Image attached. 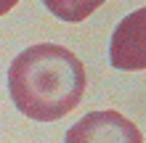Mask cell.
<instances>
[{
	"label": "cell",
	"mask_w": 146,
	"mask_h": 143,
	"mask_svg": "<svg viewBox=\"0 0 146 143\" xmlns=\"http://www.w3.org/2000/svg\"><path fill=\"white\" fill-rule=\"evenodd\" d=\"M111 66L117 69H146V8L125 16L111 35Z\"/></svg>",
	"instance_id": "obj_3"
},
{
	"label": "cell",
	"mask_w": 146,
	"mask_h": 143,
	"mask_svg": "<svg viewBox=\"0 0 146 143\" xmlns=\"http://www.w3.org/2000/svg\"><path fill=\"white\" fill-rule=\"evenodd\" d=\"M82 61L56 43L29 45L8 66V93L16 109L37 122H56L80 106L85 93Z\"/></svg>",
	"instance_id": "obj_1"
},
{
	"label": "cell",
	"mask_w": 146,
	"mask_h": 143,
	"mask_svg": "<svg viewBox=\"0 0 146 143\" xmlns=\"http://www.w3.org/2000/svg\"><path fill=\"white\" fill-rule=\"evenodd\" d=\"M106 0H42V5L48 8L56 19L61 21H85L93 11H98Z\"/></svg>",
	"instance_id": "obj_4"
},
{
	"label": "cell",
	"mask_w": 146,
	"mask_h": 143,
	"mask_svg": "<svg viewBox=\"0 0 146 143\" xmlns=\"http://www.w3.org/2000/svg\"><path fill=\"white\" fill-rule=\"evenodd\" d=\"M64 143H143L138 125L119 111H90L66 130Z\"/></svg>",
	"instance_id": "obj_2"
},
{
	"label": "cell",
	"mask_w": 146,
	"mask_h": 143,
	"mask_svg": "<svg viewBox=\"0 0 146 143\" xmlns=\"http://www.w3.org/2000/svg\"><path fill=\"white\" fill-rule=\"evenodd\" d=\"M16 3H19V0H0V16H5V13L16 5Z\"/></svg>",
	"instance_id": "obj_5"
}]
</instances>
